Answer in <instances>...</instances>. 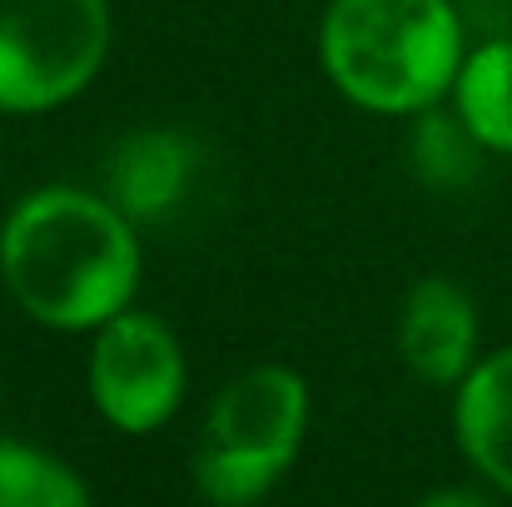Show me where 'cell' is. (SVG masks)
<instances>
[{
	"instance_id": "obj_1",
	"label": "cell",
	"mask_w": 512,
	"mask_h": 507,
	"mask_svg": "<svg viewBox=\"0 0 512 507\" xmlns=\"http://www.w3.org/2000/svg\"><path fill=\"white\" fill-rule=\"evenodd\" d=\"M0 279L30 319L100 329L130 309L140 284L130 214L85 189H35L0 229Z\"/></svg>"
},
{
	"instance_id": "obj_2",
	"label": "cell",
	"mask_w": 512,
	"mask_h": 507,
	"mask_svg": "<svg viewBox=\"0 0 512 507\" xmlns=\"http://www.w3.org/2000/svg\"><path fill=\"white\" fill-rule=\"evenodd\" d=\"M319 45L334 85L378 115L433 110L463 75V20L448 0H334Z\"/></svg>"
},
{
	"instance_id": "obj_3",
	"label": "cell",
	"mask_w": 512,
	"mask_h": 507,
	"mask_svg": "<svg viewBox=\"0 0 512 507\" xmlns=\"http://www.w3.org/2000/svg\"><path fill=\"white\" fill-rule=\"evenodd\" d=\"M309 423V388L294 368L264 363L239 373L204 423L194 453V483L214 507L259 503L294 463Z\"/></svg>"
},
{
	"instance_id": "obj_4",
	"label": "cell",
	"mask_w": 512,
	"mask_h": 507,
	"mask_svg": "<svg viewBox=\"0 0 512 507\" xmlns=\"http://www.w3.org/2000/svg\"><path fill=\"white\" fill-rule=\"evenodd\" d=\"M105 50V0H0V110L35 115L75 100Z\"/></svg>"
},
{
	"instance_id": "obj_5",
	"label": "cell",
	"mask_w": 512,
	"mask_h": 507,
	"mask_svg": "<svg viewBox=\"0 0 512 507\" xmlns=\"http://www.w3.org/2000/svg\"><path fill=\"white\" fill-rule=\"evenodd\" d=\"M90 393L125 433H155L184 393V353L155 314H115L90 353Z\"/></svg>"
},
{
	"instance_id": "obj_6",
	"label": "cell",
	"mask_w": 512,
	"mask_h": 507,
	"mask_svg": "<svg viewBox=\"0 0 512 507\" xmlns=\"http://www.w3.org/2000/svg\"><path fill=\"white\" fill-rule=\"evenodd\" d=\"M478 314L453 279H418L403 299L398 353L423 383H458L473 373Z\"/></svg>"
},
{
	"instance_id": "obj_7",
	"label": "cell",
	"mask_w": 512,
	"mask_h": 507,
	"mask_svg": "<svg viewBox=\"0 0 512 507\" xmlns=\"http://www.w3.org/2000/svg\"><path fill=\"white\" fill-rule=\"evenodd\" d=\"M199 165H204V150L189 135L140 130L115 145V155L105 165V184H110V199L130 219H165L170 209L184 204Z\"/></svg>"
},
{
	"instance_id": "obj_8",
	"label": "cell",
	"mask_w": 512,
	"mask_h": 507,
	"mask_svg": "<svg viewBox=\"0 0 512 507\" xmlns=\"http://www.w3.org/2000/svg\"><path fill=\"white\" fill-rule=\"evenodd\" d=\"M458 443L473 468L512 493V348L483 358L458 393Z\"/></svg>"
},
{
	"instance_id": "obj_9",
	"label": "cell",
	"mask_w": 512,
	"mask_h": 507,
	"mask_svg": "<svg viewBox=\"0 0 512 507\" xmlns=\"http://www.w3.org/2000/svg\"><path fill=\"white\" fill-rule=\"evenodd\" d=\"M458 115L483 150L512 155V40L483 45L458 75Z\"/></svg>"
},
{
	"instance_id": "obj_10",
	"label": "cell",
	"mask_w": 512,
	"mask_h": 507,
	"mask_svg": "<svg viewBox=\"0 0 512 507\" xmlns=\"http://www.w3.org/2000/svg\"><path fill=\"white\" fill-rule=\"evenodd\" d=\"M0 507H90V488L55 453L0 438Z\"/></svg>"
},
{
	"instance_id": "obj_11",
	"label": "cell",
	"mask_w": 512,
	"mask_h": 507,
	"mask_svg": "<svg viewBox=\"0 0 512 507\" xmlns=\"http://www.w3.org/2000/svg\"><path fill=\"white\" fill-rule=\"evenodd\" d=\"M478 135L468 130V120H448L438 110H418L413 125V169L423 184L433 189H463L478 169Z\"/></svg>"
},
{
	"instance_id": "obj_12",
	"label": "cell",
	"mask_w": 512,
	"mask_h": 507,
	"mask_svg": "<svg viewBox=\"0 0 512 507\" xmlns=\"http://www.w3.org/2000/svg\"><path fill=\"white\" fill-rule=\"evenodd\" d=\"M418 507H488V498L473 493V488H438V493H428Z\"/></svg>"
}]
</instances>
